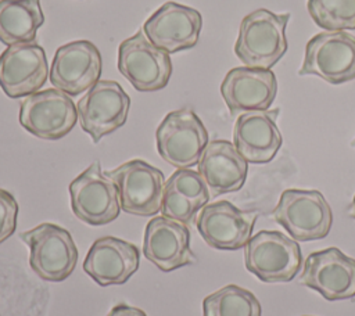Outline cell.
Listing matches in <instances>:
<instances>
[{"label":"cell","mask_w":355,"mask_h":316,"mask_svg":"<svg viewBox=\"0 0 355 316\" xmlns=\"http://www.w3.org/2000/svg\"><path fill=\"white\" fill-rule=\"evenodd\" d=\"M300 283L318 291L327 301L355 297V259L337 247H329L308 255Z\"/></svg>","instance_id":"cell-14"},{"label":"cell","mask_w":355,"mask_h":316,"mask_svg":"<svg viewBox=\"0 0 355 316\" xmlns=\"http://www.w3.org/2000/svg\"><path fill=\"white\" fill-rule=\"evenodd\" d=\"M143 254L165 273L193 265L197 261L190 248L187 225L165 216H154L146 225Z\"/></svg>","instance_id":"cell-17"},{"label":"cell","mask_w":355,"mask_h":316,"mask_svg":"<svg viewBox=\"0 0 355 316\" xmlns=\"http://www.w3.org/2000/svg\"><path fill=\"white\" fill-rule=\"evenodd\" d=\"M49 62L36 43H15L0 54V87L10 98L28 97L49 79Z\"/></svg>","instance_id":"cell-15"},{"label":"cell","mask_w":355,"mask_h":316,"mask_svg":"<svg viewBox=\"0 0 355 316\" xmlns=\"http://www.w3.org/2000/svg\"><path fill=\"white\" fill-rule=\"evenodd\" d=\"M298 75H315L331 85L355 79V36L344 30H327L311 37Z\"/></svg>","instance_id":"cell-7"},{"label":"cell","mask_w":355,"mask_h":316,"mask_svg":"<svg viewBox=\"0 0 355 316\" xmlns=\"http://www.w3.org/2000/svg\"><path fill=\"white\" fill-rule=\"evenodd\" d=\"M139 248L122 238L104 236L89 248L83 262V270L98 286L125 284L139 269Z\"/></svg>","instance_id":"cell-19"},{"label":"cell","mask_w":355,"mask_h":316,"mask_svg":"<svg viewBox=\"0 0 355 316\" xmlns=\"http://www.w3.org/2000/svg\"><path fill=\"white\" fill-rule=\"evenodd\" d=\"M308 12L324 30L355 29V0H308Z\"/></svg>","instance_id":"cell-25"},{"label":"cell","mask_w":355,"mask_h":316,"mask_svg":"<svg viewBox=\"0 0 355 316\" xmlns=\"http://www.w3.org/2000/svg\"><path fill=\"white\" fill-rule=\"evenodd\" d=\"M78 119L93 143L125 125L130 108V97L115 80H98L78 104Z\"/></svg>","instance_id":"cell-11"},{"label":"cell","mask_w":355,"mask_h":316,"mask_svg":"<svg viewBox=\"0 0 355 316\" xmlns=\"http://www.w3.org/2000/svg\"><path fill=\"white\" fill-rule=\"evenodd\" d=\"M272 215L295 241L322 240L333 223L331 208L318 190H284Z\"/></svg>","instance_id":"cell-4"},{"label":"cell","mask_w":355,"mask_h":316,"mask_svg":"<svg viewBox=\"0 0 355 316\" xmlns=\"http://www.w3.org/2000/svg\"><path fill=\"white\" fill-rule=\"evenodd\" d=\"M258 212L244 211L222 200L207 204L196 219V226L204 241L220 251H236L251 238Z\"/></svg>","instance_id":"cell-13"},{"label":"cell","mask_w":355,"mask_h":316,"mask_svg":"<svg viewBox=\"0 0 355 316\" xmlns=\"http://www.w3.org/2000/svg\"><path fill=\"white\" fill-rule=\"evenodd\" d=\"M202 28L201 14L193 8L175 1H166L150 15L143 32L147 39L168 54L193 49Z\"/></svg>","instance_id":"cell-16"},{"label":"cell","mask_w":355,"mask_h":316,"mask_svg":"<svg viewBox=\"0 0 355 316\" xmlns=\"http://www.w3.org/2000/svg\"><path fill=\"white\" fill-rule=\"evenodd\" d=\"M244 263L263 283H288L300 272L298 243L276 230H261L244 247Z\"/></svg>","instance_id":"cell-3"},{"label":"cell","mask_w":355,"mask_h":316,"mask_svg":"<svg viewBox=\"0 0 355 316\" xmlns=\"http://www.w3.org/2000/svg\"><path fill=\"white\" fill-rule=\"evenodd\" d=\"M78 121V108L72 97L58 89L39 90L25 97L19 105V123L43 140H60Z\"/></svg>","instance_id":"cell-9"},{"label":"cell","mask_w":355,"mask_h":316,"mask_svg":"<svg viewBox=\"0 0 355 316\" xmlns=\"http://www.w3.org/2000/svg\"><path fill=\"white\" fill-rule=\"evenodd\" d=\"M155 139L161 158L178 169L197 165L209 143L202 121L191 108L166 114L157 128Z\"/></svg>","instance_id":"cell-5"},{"label":"cell","mask_w":355,"mask_h":316,"mask_svg":"<svg viewBox=\"0 0 355 316\" xmlns=\"http://www.w3.org/2000/svg\"><path fill=\"white\" fill-rule=\"evenodd\" d=\"M104 173L115 183L126 213L148 218L161 211L165 177L158 168L135 158Z\"/></svg>","instance_id":"cell-6"},{"label":"cell","mask_w":355,"mask_h":316,"mask_svg":"<svg viewBox=\"0 0 355 316\" xmlns=\"http://www.w3.org/2000/svg\"><path fill=\"white\" fill-rule=\"evenodd\" d=\"M197 165L211 197L239 191L247 179L248 162L227 140L209 141Z\"/></svg>","instance_id":"cell-21"},{"label":"cell","mask_w":355,"mask_h":316,"mask_svg":"<svg viewBox=\"0 0 355 316\" xmlns=\"http://www.w3.org/2000/svg\"><path fill=\"white\" fill-rule=\"evenodd\" d=\"M103 60L98 49L90 40H73L57 49L51 67V85L76 97L100 80Z\"/></svg>","instance_id":"cell-12"},{"label":"cell","mask_w":355,"mask_h":316,"mask_svg":"<svg viewBox=\"0 0 355 316\" xmlns=\"http://www.w3.org/2000/svg\"><path fill=\"white\" fill-rule=\"evenodd\" d=\"M18 211L19 207L15 197L10 191L0 188V244L14 234Z\"/></svg>","instance_id":"cell-26"},{"label":"cell","mask_w":355,"mask_h":316,"mask_svg":"<svg viewBox=\"0 0 355 316\" xmlns=\"http://www.w3.org/2000/svg\"><path fill=\"white\" fill-rule=\"evenodd\" d=\"M68 188L71 209L79 220L90 226H103L119 216L118 188L101 170L98 161H94L79 173Z\"/></svg>","instance_id":"cell-8"},{"label":"cell","mask_w":355,"mask_h":316,"mask_svg":"<svg viewBox=\"0 0 355 316\" xmlns=\"http://www.w3.org/2000/svg\"><path fill=\"white\" fill-rule=\"evenodd\" d=\"M220 94L233 116L269 109L277 94V79L270 69L236 67L223 78Z\"/></svg>","instance_id":"cell-18"},{"label":"cell","mask_w":355,"mask_h":316,"mask_svg":"<svg viewBox=\"0 0 355 316\" xmlns=\"http://www.w3.org/2000/svg\"><path fill=\"white\" fill-rule=\"evenodd\" d=\"M107 316H147L144 310L135 308L132 305H128L125 302H121L118 305H115Z\"/></svg>","instance_id":"cell-27"},{"label":"cell","mask_w":355,"mask_h":316,"mask_svg":"<svg viewBox=\"0 0 355 316\" xmlns=\"http://www.w3.org/2000/svg\"><path fill=\"white\" fill-rule=\"evenodd\" d=\"M290 14L258 8L241 19L234 44L237 58L251 68L270 69L287 51L286 26Z\"/></svg>","instance_id":"cell-1"},{"label":"cell","mask_w":355,"mask_h":316,"mask_svg":"<svg viewBox=\"0 0 355 316\" xmlns=\"http://www.w3.org/2000/svg\"><path fill=\"white\" fill-rule=\"evenodd\" d=\"M304 316H309V315H304Z\"/></svg>","instance_id":"cell-30"},{"label":"cell","mask_w":355,"mask_h":316,"mask_svg":"<svg viewBox=\"0 0 355 316\" xmlns=\"http://www.w3.org/2000/svg\"><path fill=\"white\" fill-rule=\"evenodd\" d=\"M209 198V190L201 175L190 168H182L165 182L161 213L183 225H190Z\"/></svg>","instance_id":"cell-22"},{"label":"cell","mask_w":355,"mask_h":316,"mask_svg":"<svg viewBox=\"0 0 355 316\" xmlns=\"http://www.w3.org/2000/svg\"><path fill=\"white\" fill-rule=\"evenodd\" d=\"M118 69L136 90L157 91L168 85L172 61L169 54L155 47L140 29L119 44Z\"/></svg>","instance_id":"cell-10"},{"label":"cell","mask_w":355,"mask_h":316,"mask_svg":"<svg viewBox=\"0 0 355 316\" xmlns=\"http://www.w3.org/2000/svg\"><path fill=\"white\" fill-rule=\"evenodd\" d=\"M279 108L243 112L233 128V144L251 164L270 162L282 147L283 139L276 118Z\"/></svg>","instance_id":"cell-20"},{"label":"cell","mask_w":355,"mask_h":316,"mask_svg":"<svg viewBox=\"0 0 355 316\" xmlns=\"http://www.w3.org/2000/svg\"><path fill=\"white\" fill-rule=\"evenodd\" d=\"M349 215L355 219V195H354L352 202H351V205H349Z\"/></svg>","instance_id":"cell-28"},{"label":"cell","mask_w":355,"mask_h":316,"mask_svg":"<svg viewBox=\"0 0 355 316\" xmlns=\"http://www.w3.org/2000/svg\"><path fill=\"white\" fill-rule=\"evenodd\" d=\"M43 22L40 0H0V42L3 44L35 42Z\"/></svg>","instance_id":"cell-23"},{"label":"cell","mask_w":355,"mask_h":316,"mask_svg":"<svg viewBox=\"0 0 355 316\" xmlns=\"http://www.w3.org/2000/svg\"><path fill=\"white\" fill-rule=\"evenodd\" d=\"M202 316H261V304L251 291L229 284L204 298Z\"/></svg>","instance_id":"cell-24"},{"label":"cell","mask_w":355,"mask_h":316,"mask_svg":"<svg viewBox=\"0 0 355 316\" xmlns=\"http://www.w3.org/2000/svg\"><path fill=\"white\" fill-rule=\"evenodd\" d=\"M352 146H355V140H354V141H352Z\"/></svg>","instance_id":"cell-29"},{"label":"cell","mask_w":355,"mask_h":316,"mask_svg":"<svg viewBox=\"0 0 355 316\" xmlns=\"http://www.w3.org/2000/svg\"><path fill=\"white\" fill-rule=\"evenodd\" d=\"M19 238L28 245L29 265L42 280L61 283L75 270L78 248L65 227L44 222L22 231Z\"/></svg>","instance_id":"cell-2"}]
</instances>
